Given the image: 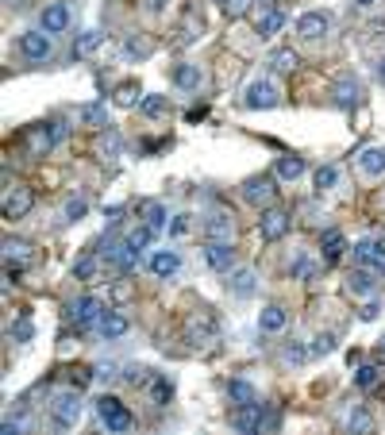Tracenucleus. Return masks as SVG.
Segmentation results:
<instances>
[{"label":"nucleus","mask_w":385,"mask_h":435,"mask_svg":"<svg viewBox=\"0 0 385 435\" xmlns=\"http://www.w3.org/2000/svg\"><path fill=\"white\" fill-rule=\"evenodd\" d=\"M81 393L78 389H58L51 397V424L54 428H73L78 424V416H81Z\"/></svg>","instance_id":"obj_1"},{"label":"nucleus","mask_w":385,"mask_h":435,"mask_svg":"<svg viewBox=\"0 0 385 435\" xmlns=\"http://www.w3.org/2000/svg\"><path fill=\"white\" fill-rule=\"evenodd\" d=\"M97 416H100V424H105L108 431H131L135 428V416L127 412V404L120 401V397H100L97 401Z\"/></svg>","instance_id":"obj_2"},{"label":"nucleus","mask_w":385,"mask_h":435,"mask_svg":"<svg viewBox=\"0 0 385 435\" xmlns=\"http://www.w3.org/2000/svg\"><path fill=\"white\" fill-rule=\"evenodd\" d=\"M185 339H189L193 347H212L216 339H220V324H216L212 312H196V316H189V324H185Z\"/></svg>","instance_id":"obj_3"},{"label":"nucleus","mask_w":385,"mask_h":435,"mask_svg":"<svg viewBox=\"0 0 385 435\" xmlns=\"http://www.w3.org/2000/svg\"><path fill=\"white\" fill-rule=\"evenodd\" d=\"M274 196H278V182L270 174H255V177L243 182V201H247V204L270 208V204H274Z\"/></svg>","instance_id":"obj_4"},{"label":"nucleus","mask_w":385,"mask_h":435,"mask_svg":"<svg viewBox=\"0 0 385 435\" xmlns=\"http://www.w3.org/2000/svg\"><path fill=\"white\" fill-rule=\"evenodd\" d=\"M359 100H362L359 78H354L351 70L339 73V78L332 81V104H335V108H343V112H351V108H359Z\"/></svg>","instance_id":"obj_5"},{"label":"nucleus","mask_w":385,"mask_h":435,"mask_svg":"<svg viewBox=\"0 0 385 435\" xmlns=\"http://www.w3.org/2000/svg\"><path fill=\"white\" fill-rule=\"evenodd\" d=\"M20 54L27 62H46L54 54V35H46L43 27H35V31H23L20 35Z\"/></svg>","instance_id":"obj_6"},{"label":"nucleus","mask_w":385,"mask_h":435,"mask_svg":"<svg viewBox=\"0 0 385 435\" xmlns=\"http://www.w3.org/2000/svg\"><path fill=\"white\" fill-rule=\"evenodd\" d=\"M65 316H70V324H73V327L89 332V327H97V324H100L105 308H100V300H97V297H78V300L70 305V312H65Z\"/></svg>","instance_id":"obj_7"},{"label":"nucleus","mask_w":385,"mask_h":435,"mask_svg":"<svg viewBox=\"0 0 385 435\" xmlns=\"http://www.w3.org/2000/svg\"><path fill=\"white\" fill-rule=\"evenodd\" d=\"M23 147H27V154H31V158H46L54 147H58V135H54L51 124H35V127H27Z\"/></svg>","instance_id":"obj_8"},{"label":"nucleus","mask_w":385,"mask_h":435,"mask_svg":"<svg viewBox=\"0 0 385 435\" xmlns=\"http://www.w3.org/2000/svg\"><path fill=\"white\" fill-rule=\"evenodd\" d=\"M289 228H293V220H289V212H281V208H262V220H258V231H262V239H270V243H278V239H285Z\"/></svg>","instance_id":"obj_9"},{"label":"nucleus","mask_w":385,"mask_h":435,"mask_svg":"<svg viewBox=\"0 0 385 435\" xmlns=\"http://www.w3.org/2000/svg\"><path fill=\"white\" fill-rule=\"evenodd\" d=\"M70 4H62V0H51V4H43V12H39V27L46 35H62L65 27H70Z\"/></svg>","instance_id":"obj_10"},{"label":"nucleus","mask_w":385,"mask_h":435,"mask_svg":"<svg viewBox=\"0 0 385 435\" xmlns=\"http://www.w3.org/2000/svg\"><path fill=\"white\" fill-rule=\"evenodd\" d=\"M201 254H204V266L216 270V273H228L231 266H236V247H231V243H216V239H209Z\"/></svg>","instance_id":"obj_11"},{"label":"nucleus","mask_w":385,"mask_h":435,"mask_svg":"<svg viewBox=\"0 0 385 435\" xmlns=\"http://www.w3.org/2000/svg\"><path fill=\"white\" fill-rule=\"evenodd\" d=\"M278 100H281V93H278V85H274V81H255L247 93H243V108H255V112L274 108Z\"/></svg>","instance_id":"obj_12"},{"label":"nucleus","mask_w":385,"mask_h":435,"mask_svg":"<svg viewBox=\"0 0 385 435\" xmlns=\"http://www.w3.org/2000/svg\"><path fill=\"white\" fill-rule=\"evenodd\" d=\"M31 204H35V193L27 185L4 189V216H8V220H23V216L31 212Z\"/></svg>","instance_id":"obj_13"},{"label":"nucleus","mask_w":385,"mask_h":435,"mask_svg":"<svg viewBox=\"0 0 385 435\" xmlns=\"http://www.w3.org/2000/svg\"><path fill=\"white\" fill-rule=\"evenodd\" d=\"M354 258H359V266H366V270L385 273V243L381 239H359L354 243Z\"/></svg>","instance_id":"obj_14"},{"label":"nucleus","mask_w":385,"mask_h":435,"mask_svg":"<svg viewBox=\"0 0 385 435\" xmlns=\"http://www.w3.org/2000/svg\"><path fill=\"white\" fill-rule=\"evenodd\" d=\"M332 31V16L327 12H300L297 16V35L300 39H324Z\"/></svg>","instance_id":"obj_15"},{"label":"nucleus","mask_w":385,"mask_h":435,"mask_svg":"<svg viewBox=\"0 0 385 435\" xmlns=\"http://www.w3.org/2000/svg\"><path fill=\"white\" fill-rule=\"evenodd\" d=\"M354 169L362 177H385V147H366L354 154Z\"/></svg>","instance_id":"obj_16"},{"label":"nucleus","mask_w":385,"mask_h":435,"mask_svg":"<svg viewBox=\"0 0 385 435\" xmlns=\"http://www.w3.org/2000/svg\"><path fill=\"white\" fill-rule=\"evenodd\" d=\"M347 293H351V297H374V293H378V273L366 270V266L347 273Z\"/></svg>","instance_id":"obj_17"},{"label":"nucleus","mask_w":385,"mask_h":435,"mask_svg":"<svg viewBox=\"0 0 385 435\" xmlns=\"http://www.w3.org/2000/svg\"><path fill=\"white\" fill-rule=\"evenodd\" d=\"M262 416H266V404H239V412L231 416V428L236 431H258L262 428Z\"/></svg>","instance_id":"obj_18"},{"label":"nucleus","mask_w":385,"mask_h":435,"mask_svg":"<svg viewBox=\"0 0 385 435\" xmlns=\"http://www.w3.org/2000/svg\"><path fill=\"white\" fill-rule=\"evenodd\" d=\"M204 231H209V239H216V243H231L236 239V220H231L228 212H212L209 220H204Z\"/></svg>","instance_id":"obj_19"},{"label":"nucleus","mask_w":385,"mask_h":435,"mask_svg":"<svg viewBox=\"0 0 385 435\" xmlns=\"http://www.w3.org/2000/svg\"><path fill=\"white\" fill-rule=\"evenodd\" d=\"M147 270L154 273V278H174V273L181 270V254L177 251H158V254H150Z\"/></svg>","instance_id":"obj_20"},{"label":"nucleus","mask_w":385,"mask_h":435,"mask_svg":"<svg viewBox=\"0 0 385 435\" xmlns=\"http://www.w3.org/2000/svg\"><path fill=\"white\" fill-rule=\"evenodd\" d=\"M35 258V247L27 239H12L8 235L4 239V266H27V262Z\"/></svg>","instance_id":"obj_21"},{"label":"nucleus","mask_w":385,"mask_h":435,"mask_svg":"<svg viewBox=\"0 0 385 435\" xmlns=\"http://www.w3.org/2000/svg\"><path fill=\"white\" fill-rule=\"evenodd\" d=\"M285 324H289V312L281 308V305H266L258 312V327L266 335H278V332H285Z\"/></svg>","instance_id":"obj_22"},{"label":"nucleus","mask_w":385,"mask_h":435,"mask_svg":"<svg viewBox=\"0 0 385 435\" xmlns=\"http://www.w3.org/2000/svg\"><path fill=\"white\" fill-rule=\"evenodd\" d=\"M228 289H231V297L250 300V297L258 293V278H255V270H239V273H231V278H228Z\"/></svg>","instance_id":"obj_23"},{"label":"nucleus","mask_w":385,"mask_h":435,"mask_svg":"<svg viewBox=\"0 0 385 435\" xmlns=\"http://www.w3.org/2000/svg\"><path fill=\"white\" fill-rule=\"evenodd\" d=\"M97 332H100V339H108V343H112V339H120V335L127 332V316L120 308L105 312V316H100V324H97Z\"/></svg>","instance_id":"obj_24"},{"label":"nucleus","mask_w":385,"mask_h":435,"mask_svg":"<svg viewBox=\"0 0 385 435\" xmlns=\"http://www.w3.org/2000/svg\"><path fill=\"white\" fill-rule=\"evenodd\" d=\"M120 150H124V135H120L116 127H100V139H97V154L112 162V158H120Z\"/></svg>","instance_id":"obj_25"},{"label":"nucleus","mask_w":385,"mask_h":435,"mask_svg":"<svg viewBox=\"0 0 385 435\" xmlns=\"http://www.w3.org/2000/svg\"><path fill=\"white\" fill-rule=\"evenodd\" d=\"M305 158L300 154H281L278 162H274V174H278V182H300V174H305Z\"/></svg>","instance_id":"obj_26"},{"label":"nucleus","mask_w":385,"mask_h":435,"mask_svg":"<svg viewBox=\"0 0 385 435\" xmlns=\"http://www.w3.org/2000/svg\"><path fill=\"white\" fill-rule=\"evenodd\" d=\"M281 27H285V12L274 4V8H266V12L258 16V23H255V35L258 39H270V35H278Z\"/></svg>","instance_id":"obj_27"},{"label":"nucleus","mask_w":385,"mask_h":435,"mask_svg":"<svg viewBox=\"0 0 385 435\" xmlns=\"http://www.w3.org/2000/svg\"><path fill=\"white\" fill-rule=\"evenodd\" d=\"M320 254H324V262L327 266H335V262L347 254V239H343V231H324V243H320Z\"/></svg>","instance_id":"obj_28"},{"label":"nucleus","mask_w":385,"mask_h":435,"mask_svg":"<svg viewBox=\"0 0 385 435\" xmlns=\"http://www.w3.org/2000/svg\"><path fill=\"white\" fill-rule=\"evenodd\" d=\"M201 81H204V73H201V65H193V62H181L174 70V85H177V89H185V93L201 89Z\"/></svg>","instance_id":"obj_29"},{"label":"nucleus","mask_w":385,"mask_h":435,"mask_svg":"<svg viewBox=\"0 0 385 435\" xmlns=\"http://www.w3.org/2000/svg\"><path fill=\"white\" fill-rule=\"evenodd\" d=\"M147 393H150V404H158V409H166L170 404V397H174V385H170V377H162V374H154L147 382Z\"/></svg>","instance_id":"obj_30"},{"label":"nucleus","mask_w":385,"mask_h":435,"mask_svg":"<svg viewBox=\"0 0 385 435\" xmlns=\"http://www.w3.org/2000/svg\"><path fill=\"white\" fill-rule=\"evenodd\" d=\"M112 97H116V108H139V97H143V89H139V81H120Z\"/></svg>","instance_id":"obj_31"},{"label":"nucleus","mask_w":385,"mask_h":435,"mask_svg":"<svg viewBox=\"0 0 385 435\" xmlns=\"http://www.w3.org/2000/svg\"><path fill=\"white\" fill-rule=\"evenodd\" d=\"M228 397H231V404H255L258 401L255 385H250L247 377H231V382H228Z\"/></svg>","instance_id":"obj_32"},{"label":"nucleus","mask_w":385,"mask_h":435,"mask_svg":"<svg viewBox=\"0 0 385 435\" xmlns=\"http://www.w3.org/2000/svg\"><path fill=\"white\" fill-rule=\"evenodd\" d=\"M297 65H300V58H297V51H289V46H281V51L270 54V70L274 73H293Z\"/></svg>","instance_id":"obj_33"},{"label":"nucleus","mask_w":385,"mask_h":435,"mask_svg":"<svg viewBox=\"0 0 385 435\" xmlns=\"http://www.w3.org/2000/svg\"><path fill=\"white\" fill-rule=\"evenodd\" d=\"M100 43H105V35H100V31H81V35H78V43H73V58H78V62H81V58H89V54L97 51Z\"/></svg>","instance_id":"obj_34"},{"label":"nucleus","mask_w":385,"mask_h":435,"mask_svg":"<svg viewBox=\"0 0 385 435\" xmlns=\"http://www.w3.org/2000/svg\"><path fill=\"white\" fill-rule=\"evenodd\" d=\"M143 220H147V228H166V224H170V212H166V204L162 201H147L143 204Z\"/></svg>","instance_id":"obj_35"},{"label":"nucleus","mask_w":385,"mask_h":435,"mask_svg":"<svg viewBox=\"0 0 385 435\" xmlns=\"http://www.w3.org/2000/svg\"><path fill=\"white\" fill-rule=\"evenodd\" d=\"M289 278H293V281H312V278H316V262L308 258L305 251H300L297 258L289 262Z\"/></svg>","instance_id":"obj_36"},{"label":"nucleus","mask_w":385,"mask_h":435,"mask_svg":"<svg viewBox=\"0 0 385 435\" xmlns=\"http://www.w3.org/2000/svg\"><path fill=\"white\" fill-rule=\"evenodd\" d=\"M139 112L150 116V120H162L166 112H170V104H166V97H158V93H147V97L139 100Z\"/></svg>","instance_id":"obj_37"},{"label":"nucleus","mask_w":385,"mask_h":435,"mask_svg":"<svg viewBox=\"0 0 385 435\" xmlns=\"http://www.w3.org/2000/svg\"><path fill=\"white\" fill-rule=\"evenodd\" d=\"M312 182H316V189H320V193H327V189H335V185H339V166H335V162L320 166V169L312 174Z\"/></svg>","instance_id":"obj_38"},{"label":"nucleus","mask_w":385,"mask_h":435,"mask_svg":"<svg viewBox=\"0 0 385 435\" xmlns=\"http://www.w3.org/2000/svg\"><path fill=\"white\" fill-rule=\"evenodd\" d=\"M201 31H204V27H201V20H196V4H189V8H185V27H181V43H196V39H201Z\"/></svg>","instance_id":"obj_39"},{"label":"nucleus","mask_w":385,"mask_h":435,"mask_svg":"<svg viewBox=\"0 0 385 435\" xmlns=\"http://www.w3.org/2000/svg\"><path fill=\"white\" fill-rule=\"evenodd\" d=\"M81 124H89V127H108L105 104H85V108H81Z\"/></svg>","instance_id":"obj_40"},{"label":"nucleus","mask_w":385,"mask_h":435,"mask_svg":"<svg viewBox=\"0 0 385 435\" xmlns=\"http://www.w3.org/2000/svg\"><path fill=\"white\" fill-rule=\"evenodd\" d=\"M381 377H385V370H381V366H362V370L354 374V385H359V389L366 393V389H374V385H378Z\"/></svg>","instance_id":"obj_41"},{"label":"nucleus","mask_w":385,"mask_h":435,"mask_svg":"<svg viewBox=\"0 0 385 435\" xmlns=\"http://www.w3.org/2000/svg\"><path fill=\"white\" fill-rule=\"evenodd\" d=\"M85 212H89V201H85L81 193H73L70 201H65V212H62V216H65V224H78Z\"/></svg>","instance_id":"obj_42"},{"label":"nucleus","mask_w":385,"mask_h":435,"mask_svg":"<svg viewBox=\"0 0 385 435\" xmlns=\"http://www.w3.org/2000/svg\"><path fill=\"white\" fill-rule=\"evenodd\" d=\"M124 51L131 54V58H147V54L154 51V46H150V43H147V39H143V35H139V31H131L127 39H124Z\"/></svg>","instance_id":"obj_43"},{"label":"nucleus","mask_w":385,"mask_h":435,"mask_svg":"<svg viewBox=\"0 0 385 435\" xmlns=\"http://www.w3.org/2000/svg\"><path fill=\"white\" fill-rule=\"evenodd\" d=\"M370 428H374V420H370V412H366L362 404L347 412V431H370Z\"/></svg>","instance_id":"obj_44"},{"label":"nucleus","mask_w":385,"mask_h":435,"mask_svg":"<svg viewBox=\"0 0 385 435\" xmlns=\"http://www.w3.org/2000/svg\"><path fill=\"white\" fill-rule=\"evenodd\" d=\"M308 355H312L308 347H300V343H285V351H281V362H285V366H305V362H308Z\"/></svg>","instance_id":"obj_45"},{"label":"nucleus","mask_w":385,"mask_h":435,"mask_svg":"<svg viewBox=\"0 0 385 435\" xmlns=\"http://www.w3.org/2000/svg\"><path fill=\"white\" fill-rule=\"evenodd\" d=\"M8 335H12V343H31V335H35L31 316H20V320L12 324V332H8Z\"/></svg>","instance_id":"obj_46"},{"label":"nucleus","mask_w":385,"mask_h":435,"mask_svg":"<svg viewBox=\"0 0 385 435\" xmlns=\"http://www.w3.org/2000/svg\"><path fill=\"white\" fill-rule=\"evenodd\" d=\"M150 235H154V228H147V224H143V228H135V231L127 235V247L135 251V254H143L150 247Z\"/></svg>","instance_id":"obj_47"},{"label":"nucleus","mask_w":385,"mask_h":435,"mask_svg":"<svg viewBox=\"0 0 385 435\" xmlns=\"http://www.w3.org/2000/svg\"><path fill=\"white\" fill-rule=\"evenodd\" d=\"M93 377H97L93 366H73V370H70V385H73V389H89Z\"/></svg>","instance_id":"obj_48"},{"label":"nucleus","mask_w":385,"mask_h":435,"mask_svg":"<svg viewBox=\"0 0 385 435\" xmlns=\"http://www.w3.org/2000/svg\"><path fill=\"white\" fill-rule=\"evenodd\" d=\"M93 270H97V254H85V258L73 262V278H93Z\"/></svg>","instance_id":"obj_49"},{"label":"nucleus","mask_w":385,"mask_h":435,"mask_svg":"<svg viewBox=\"0 0 385 435\" xmlns=\"http://www.w3.org/2000/svg\"><path fill=\"white\" fill-rule=\"evenodd\" d=\"M166 231H170L174 239H181V235L189 231V216H185V212H181V216H170V224H166Z\"/></svg>","instance_id":"obj_50"},{"label":"nucleus","mask_w":385,"mask_h":435,"mask_svg":"<svg viewBox=\"0 0 385 435\" xmlns=\"http://www.w3.org/2000/svg\"><path fill=\"white\" fill-rule=\"evenodd\" d=\"M150 377H154V370H143V366H127L124 382H131V385H143V382H150Z\"/></svg>","instance_id":"obj_51"},{"label":"nucleus","mask_w":385,"mask_h":435,"mask_svg":"<svg viewBox=\"0 0 385 435\" xmlns=\"http://www.w3.org/2000/svg\"><path fill=\"white\" fill-rule=\"evenodd\" d=\"M220 8H223V16H231V20H236V16H243L250 8V0H220Z\"/></svg>","instance_id":"obj_52"},{"label":"nucleus","mask_w":385,"mask_h":435,"mask_svg":"<svg viewBox=\"0 0 385 435\" xmlns=\"http://www.w3.org/2000/svg\"><path fill=\"white\" fill-rule=\"evenodd\" d=\"M300 216H312V220H308V224H324V220H327L320 204H300Z\"/></svg>","instance_id":"obj_53"},{"label":"nucleus","mask_w":385,"mask_h":435,"mask_svg":"<svg viewBox=\"0 0 385 435\" xmlns=\"http://www.w3.org/2000/svg\"><path fill=\"white\" fill-rule=\"evenodd\" d=\"M278 428H281V416L266 409V416H262V428H258V431H278Z\"/></svg>","instance_id":"obj_54"},{"label":"nucleus","mask_w":385,"mask_h":435,"mask_svg":"<svg viewBox=\"0 0 385 435\" xmlns=\"http://www.w3.org/2000/svg\"><path fill=\"white\" fill-rule=\"evenodd\" d=\"M359 316L366 320V324H370V320H378V316H381V305H378V300H370V305H362Z\"/></svg>","instance_id":"obj_55"},{"label":"nucleus","mask_w":385,"mask_h":435,"mask_svg":"<svg viewBox=\"0 0 385 435\" xmlns=\"http://www.w3.org/2000/svg\"><path fill=\"white\" fill-rule=\"evenodd\" d=\"M108 293H112V300H116V297H120V300H127V297H131V285H124V281H112V289H108Z\"/></svg>","instance_id":"obj_56"},{"label":"nucleus","mask_w":385,"mask_h":435,"mask_svg":"<svg viewBox=\"0 0 385 435\" xmlns=\"http://www.w3.org/2000/svg\"><path fill=\"white\" fill-rule=\"evenodd\" d=\"M332 347H335V339L332 335H320V339H316V347H312V355H327Z\"/></svg>","instance_id":"obj_57"},{"label":"nucleus","mask_w":385,"mask_h":435,"mask_svg":"<svg viewBox=\"0 0 385 435\" xmlns=\"http://www.w3.org/2000/svg\"><path fill=\"white\" fill-rule=\"evenodd\" d=\"M166 4H170V0H143V8L150 16H158V12H166Z\"/></svg>","instance_id":"obj_58"},{"label":"nucleus","mask_w":385,"mask_h":435,"mask_svg":"<svg viewBox=\"0 0 385 435\" xmlns=\"http://www.w3.org/2000/svg\"><path fill=\"white\" fill-rule=\"evenodd\" d=\"M378 81H381V85H385V58H381V62H378Z\"/></svg>","instance_id":"obj_59"},{"label":"nucleus","mask_w":385,"mask_h":435,"mask_svg":"<svg viewBox=\"0 0 385 435\" xmlns=\"http://www.w3.org/2000/svg\"><path fill=\"white\" fill-rule=\"evenodd\" d=\"M374 4V0H359V8H370Z\"/></svg>","instance_id":"obj_60"},{"label":"nucleus","mask_w":385,"mask_h":435,"mask_svg":"<svg viewBox=\"0 0 385 435\" xmlns=\"http://www.w3.org/2000/svg\"><path fill=\"white\" fill-rule=\"evenodd\" d=\"M381 355H385V339H381Z\"/></svg>","instance_id":"obj_61"}]
</instances>
